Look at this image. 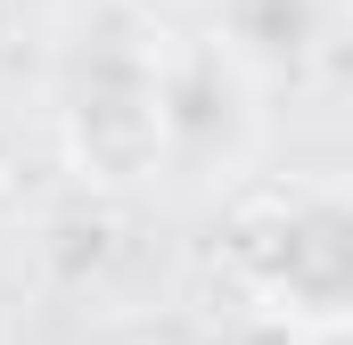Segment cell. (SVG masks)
I'll list each match as a JSON object with an SVG mask.
<instances>
[{"instance_id": "6da1fadb", "label": "cell", "mask_w": 353, "mask_h": 345, "mask_svg": "<svg viewBox=\"0 0 353 345\" xmlns=\"http://www.w3.org/2000/svg\"><path fill=\"white\" fill-rule=\"evenodd\" d=\"M74 148H83L90 172H107V181H132V172H148L165 157V90L157 83H99L74 107Z\"/></svg>"}]
</instances>
